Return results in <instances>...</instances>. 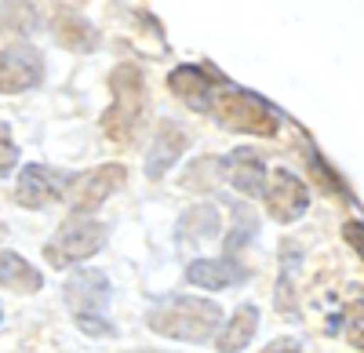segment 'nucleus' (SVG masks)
Masks as SVG:
<instances>
[{
	"mask_svg": "<svg viewBox=\"0 0 364 353\" xmlns=\"http://www.w3.org/2000/svg\"><path fill=\"white\" fill-rule=\"evenodd\" d=\"M146 325L157 335L182 339V342H208L219 332L223 313L211 299H190V295H171L161 299L154 310L146 313Z\"/></svg>",
	"mask_w": 364,
	"mask_h": 353,
	"instance_id": "1",
	"label": "nucleus"
},
{
	"mask_svg": "<svg viewBox=\"0 0 364 353\" xmlns=\"http://www.w3.org/2000/svg\"><path fill=\"white\" fill-rule=\"evenodd\" d=\"M113 87V106L102 113V131L109 142L117 146H132L139 128H142V116H146V77L135 63H120L109 77Z\"/></svg>",
	"mask_w": 364,
	"mask_h": 353,
	"instance_id": "2",
	"label": "nucleus"
},
{
	"mask_svg": "<svg viewBox=\"0 0 364 353\" xmlns=\"http://www.w3.org/2000/svg\"><path fill=\"white\" fill-rule=\"evenodd\" d=\"M66 306L77 320V328L91 339H106L113 335V317H109V303H113V284L102 270H77L66 288Z\"/></svg>",
	"mask_w": 364,
	"mask_h": 353,
	"instance_id": "3",
	"label": "nucleus"
},
{
	"mask_svg": "<svg viewBox=\"0 0 364 353\" xmlns=\"http://www.w3.org/2000/svg\"><path fill=\"white\" fill-rule=\"evenodd\" d=\"M223 128L230 131H248V135H277L281 128V113L273 109L262 95L248 92V87H237L230 80L219 84L215 99H211V109H208Z\"/></svg>",
	"mask_w": 364,
	"mask_h": 353,
	"instance_id": "4",
	"label": "nucleus"
},
{
	"mask_svg": "<svg viewBox=\"0 0 364 353\" xmlns=\"http://www.w3.org/2000/svg\"><path fill=\"white\" fill-rule=\"evenodd\" d=\"M106 226L99 219H70L55 237L44 244V259L58 270H70V266H80L87 262L95 251H102L106 244Z\"/></svg>",
	"mask_w": 364,
	"mask_h": 353,
	"instance_id": "5",
	"label": "nucleus"
},
{
	"mask_svg": "<svg viewBox=\"0 0 364 353\" xmlns=\"http://www.w3.org/2000/svg\"><path fill=\"white\" fill-rule=\"evenodd\" d=\"M128 179V168L124 164H99V168H91L84 175H77V179H70L63 186V197L70 204V212H80L87 219V212H95L106 204V197L113 190H120Z\"/></svg>",
	"mask_w": 364,
	"mask_h": 353,
	"instance_id": "6",
	"label": "nucleus"
},
{
	"mask_svg": "<svg viewBox=\"0 0 364 353\" xmlns=\"http://www.w3.org/2000/svg\"><path fill=\"white\" fill-rule=\"evenodd\" d=\"M226 77L211 66V63H204V66H197V63H182V66H175L171 70V77H168V87L171 92L186 102L193 113H208L211 109V99H215V92H219V84H223Z\"/></svg>",
	"mask_w": 364,
	"mask_h": 353,
	"instance_id": "7",
	"label": "nucleus"
},
{
	"mask_svg": "<svg viewBox=\"0 0 364 353\" xmlns=\"http://www.w3.org/2000/svg\"><path fill=\"white\" fill-rule=\"evenodd\" d=\"M44 77V58L33 44H11L0 51V95H22Z\"/></svg>",
	"mask_w": 364,
	"mask_h": 353,
	"instance_id": "8",
	"label": "nucleus"
},
{
	"mask_svg": "<svg viewBox=\"0 0 364 353\" xmlns=\"http://www.w3.org/2000/svg\"><path fill=\"white\" fill-rule=\"evenodd\" d=\"M262 200H266L269 215L277 222H295L310 208V190L299 175H291L288 168H277L269 175V183L262 186Z\"/></svg>",
	"mask_w": 364,
	"mask_h": 353,
	"instance_id": "9",
	"label": "nucleus"
},
{
	"mask_svg": "<svg viewBox=\"0 0 364 353\" xmlns=\"http://www.w3.org/2000/svg\"><path fill=\"white\" fill-rule=\"evenodd\" d=\"M215 171H223V183H230L245 197H262L266 164H262V157L255 150H248V146H240V150H233L223 161H215Z\"/></svg>",
	"mask_w": 364,
	"mask_h": 353,
	"instance_id": "10",
	"label": "nucleus"
},
{
	"mask_svg": "<svg viewBox=\"0 0 364 353\" xmlns=\"http://www.w3.org/2000/svg\"><path fill=\"white\" fill-rule=\"evenodd\" d=\"M186 146H190V131L175 124V121H161L157 135H154V146H149V153H146V179L149 183H161L168 168H175V161L186 153Z\"/></svg>",
	"mask_w": 364,
	"mask_h": 353,
	"instance_id": "11",
	"label": "nucleus"
},
{
	"mask_svg": "<svg viewBox=\"0 0 364 353\" xmlns=\"http://www.w3.org/2000/svg\"><path fill=\"white\" fill-rule=\"evenodd\" d=\"M55 197H63V175L44 168V164H29L18 171V183H15V200L22 208H48Z\"/></svg>",
	"mask_w": 364,
	"mask_h": 353,
	"instance_id": "12",
	"label": "nucleus"
},
{
	"mask_svg": "<svg viewBox=\"0 0 364 353\" xmlns=\"http://www.w3.org/2000/svg\"><path fill=\"white\" fill-rule=\"evenodd\" d=\"M51 33H55L58 44L70 48V51H95V44H99L95 26H91L87 15L77 11L73 4H63V8L55 11V18H51Z\"/></svg>",
	"mask_w": 364,
	"mask_h": 353,
	"instance_id": "13",
	"label": "nucleus"
},
{
	"mask_svg": "<svg viewBox=\"0 0 364 353\" xmlns=\"http://www.w3.org/2000/svg\"><path fill=\"white\" fill-rule=\"evenodd\" d=\"M186 281L197 284V288L223 291V288H233V284H245L248 270L240 266L237 259H230V255H223V259H197V262H190Z\"/></svg>",
	"mask_w": 364,
	"mask_h": 353,
	"instance_id": "14",
	"label": "nucleus"
},
{
	"mask_svg": "<svg viewBox=\"0 0 364 353\" xmlns=\"http://www.w3.org/2000/svg\"><path fill=\"white\" fill-rule=\"evenodd\" d=\"M0 288H11L18 295H33V291L44 288L41 270H33L22 255L15 251H0Z\"/></svg>",
	"mask_w": 364,
	"mask_h": 353,
	"instance_id": "15",
	"label": "nucleus"
},
{
	"mask_svg": "<svg viewBox=\"0 0 364 353\" xmlns=\"http://www.w3.org/2000/svg\"><path fill=\"white\" fill-rule=\"evenodd\" d=\"M255 328H259V310H255L252 303H245V306L230 317V325L219 332V339H215L219 353H240V349L255 339Z\"/></svg>",
	"mask_w": 364,
	"mask_h": 353,
	"instance_id": "16",
	"label": "nucleus"
},
{
	"mask_svg": "<svg viewBox=\"0 0 364 353\" xmlns=\"http://www.w3.org/2000/svg\"><path fill=\"white\" fill-rule=\"evenodd\" d=\"M215 233H219V212L211 208V204L190 208L186 215L178 219V226H175V237H178L182 248H190V244H197L204 237H215Z\"/></svg>",
	"mask_w": 364,
	"mask_h": 353,
	"instance_id": "17",
	"label": "nucleus"
},
{
	"mask_svg": "<svg viewBox=\"0 0 364 353\" xmlns=\"http://www.w3.org/2000/svg\"><path fill=\"white\" fill-rule=\"evenodd\" d=\"M306 161H310V168H314L317 179H324V190H328V193H336V197H343V200H350V204H353V193L343 186V175H339V171H331V168H328V161L314 150V146L306 150Z\"/></svg>",
	"mask_w": 364,
	"mask_h": 353,
	"instance_id": "18",
	"label": "nucleus"
},
{
	"mask_svg": "<svg viewBox=\"0 0 364 353\" xmlns=\"http://www.w3.org/2000/svg\"><path fill=\"white\" fill-rule=\"evenodd\" d=\"M15 161H18V146L11 142L8 124H0V175H8L15 168Z\"/></svg>",
	"mask_w": 364,
	"mask_h": 353,
	"instance_id": "19",
	"label": "nucleus"
},
{
	"mask_svg": "<svg viewBox=\"0 0 364 353\" xmlns=\"http://www.w3.org/2000/svg\"><path fill=\"white\" fill-rule=\"evenodd\" d=\"M262 353H302V342L299 339H273Z\"/></svg>",
	"mask_w": 364,
	"mask_h": 353,
	"instance_id": "20",
	"label": "nucleus"
},
{
	"mask_svg": "<svg viewBox=\"0 0 364 353\" xmlns=\"http://www.w3.org/2000/svg\"><path fill=\"white\" fill-rule=\"evenodd\" d=\"M343 237L350 241V248L360 255V219H350L346 226H343Z\"/></svg>",
	"mask_w": 364,
	"mask_h": 353,
	"instance_id": "21",
	"label": "nucleus"
}]
</instances>
